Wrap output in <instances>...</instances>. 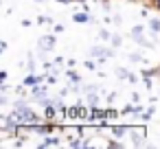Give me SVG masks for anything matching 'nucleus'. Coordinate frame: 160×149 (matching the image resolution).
Masks as SVG:
<instances>
[{
    "mask_svg": "<svg viewBox=\"0 0 160 149\" xmlns=\"http://www.w3.org/2000/svg\"><path fill=\"white\" fill-rule=\"evenodd\" d=\"M105 55H108V51L103 46H92L90 48V57H94V59H105Z\"/></svg>",
    "mask_w": 160,
    "mask_h": 149,
    "instance_id": "423d86ee",
    "label": "nucleus"
},
{
    "mask_svg": "<svg viewBox=\"0 0 160 149\" xmlns=\"http://www.w3.org/2000/svg\"><path fill=\"white\" fill-rule=\"evenodd\" d=\"M62 136L66 138V145H68L70 140H79L83 136V127H79V125H62Z\"/></svg>",
    "mask_w": 160,
    "mask_h": 149,
    "instance_id": "7ed1b4c3",
    "label": "nucleus"
},
{
    "mask_svg": "<svg viewBox=\"0 0 160 149\" xmlns=\"http://www.w3.org/2000/svg\"><path fill=\"white\" fill-rule=\"evenodd\" d=\"M112 134L116 138H123L125 134H129V125H112Z\"/></svg>",
    "mask_w": 160,
    "mask_h": 149,
    "instance_id": "0eeeda50",
    "label": "nucleus"
},
{
    "mask_svg": "<svg viewBox=\"0 0 160 149\" xmlns=\"http://www.w3.org/2000/svg\"><path fill=\"white\" fill-rule=\"evenodd\" d=\"M9 103V99H7V94L2 92V94H0V105H7Z\"/></svg>",
    "mask_w": 160,
    "mask_h": 149,
    "instance_id": "412c9836",
    "label": "nucleus"
},
{
    "mask_svg": "<svg viewBox=\"0 0 160 149\" xmlns=\"http://www.w3.org/2000/svg\"><path fill=\"white\" fill-rule=\"evenodd\" d=\"M53 33H64V27H62V24H55V31H53Z\"/></svg>",
    "mask_w": 160,
    "mask_h": 149,
    "instance_id": "4be33fe9",
    "label": "nucleus"
},
{
    "mask_svg": "<svg viewBox=\"0 0 160 149\" xmlns=\"http://www.w3.org/2000/svg\"><path fill=\"white\" fill-rule=\"evenodd\" d=\"M57 2H62V5H66V2H75V0H57Z\"/></svg>",
    "mask_w": 160,
    "mask_h": 149,
    "instance_id": "393cba45",
    "label": "nucleus"
},
{
    "mask_svg": "<svg viewBox=\"0 0 160 149\" xmlns=\"http://www.w3.org/2000/svg\"><path fill=\"white\" fill-rule=\"evenodd\" d=\"M110 42H112V46H121V42H123V40H121L118 35H112V40H110Z\"/></svg>",
    "mask_w": 160,
    "mask_h": 149,
    "instance_id": "a211bd4d",
    "label": "nucleus"
},
{
    "mask_svg": "<svg viewBox=\"0 0 160 149\" xmlns=\"http://www.w3.org/2000/svg\"><path fill=\"white\" fill-rule=\"evenodd\" d=\"M27 105H29V103H27V101H24V99H22V97H20V99H16V101H13V110H24V107H27Z\"/></svg>",
    "mask_w": 160,
    "mask_h": 149,
    "instance_id": "ddd939ff",
    "label": "nucleus"
},
{
    "mask_svg": "<svg viewBox=\"0 0 160 149\" xmlns=\"http://www.w3.org/2000/svg\"><path fill=\"white\" fill-rule=\"evenodd\" d=\"M44 79H46L44 75H33V72H29V77L24 79V86H29V88H35V86H40Z\"/></svg>",
    "mask_w": 160,
    "mask_h": 149,
    "instance_id": "39448f33",
    "label": "nucleus"
},
{
    "mask_svg": "<svg viewBox=\"0 0 160 149\" xmlns=\"http://www.w3.org/2000/svg\"><path fill=\"white\" fill-rule=\"evenodd\" d=\"M151 5H153V7H156V9L160 11V0H151Z\"/></svg>",
    "mask_w": 160,
    "mask_h": 149,
    "instance_id": "b1692460",
    "label": "nucleus"
},
{
    "mask_svg": "<svg viewBox=\"0 0 160 149\" xmlns=\"http://www.w3.org/2000/svg\"><path fill=\"white\" fill-rule=\"evenodd\" d=\"M86 68H88V70H94V68H97V64H94L92 59H88V62H86Z\"/></svg>",
    "mask_w": 160,
    "mask_h": 149,
    "instance_id": "aec40b11",
    "label": "nucleus"
},
{
    "mask_svg": "<svg viewBox=\"0 0 160 149\" xmlns=\"http://www.w3.org/2000/svg\"><path fill=\"white\" fill-rule=\"evenodd\" d=\"M99 37H101V40H105V42H108V40H112L110 31H105V29H101V31H99Z\"/></svg>",
    "mask_w": 160,
    "mask_h": 149,
    "instance_id": "dca6fc26",
    "label": "nucleus"
},
{
    "mask_svg": "<svg viewBox=\"0 0 160 149\" xmlns=\"http://www.w3.org/2000/svg\"><path fill=\"white\" fill-rule=\"evenodd\" d=\"M147 27H149V33H151V35H158V33H160V18H151V20L147 22Z\"/></svg>",
    "mask_w": 160,
    "mask_h": 149,
    "instance_id": "6e6552de",
    "label": "nucleus"
},
{
    "mask_svg": "<svg viewBox=\"0 0 160 149\" xmlns=\"http://www.w3.org/2000/svg\"><path fill=\"white\" fill-rule=\"evenodd\" d=\"M57 145H62V140H59V138H53V136H44V142H42V147H57Z\"/></svg>",
    "mask_w": 160,
    "mask_h": 149,
    "instance_id": "9b49d317",
    "label": "nucleus"
},
{
    "mask_svg": "<svg viewBox=\"0 0 160 149\" xmlns=\"http://www.w3.org/2000/svg\"><path fill=\"white\" fill-rule=\"evenodd\" d=\"M35 2H38V5H40V2H44V0H35Z\"/></svg>",
    "mask_w": 160,
    "mask_h": 149,
    "instance_id": "bb28decb",
    "label": "nucleus"
},
{
    "mask_svg": "<svg viewBox=\"0 0 160 149\" xmlns=\"http://www.w3.org/2000/svg\"><path fill=\"white\" fill-rule=\"evenodd\" d=\"M145 136H147V127L145 125H129V138H132L134 147L149 145V142H145Z\"/></svg>",
    "mask_w": 160,
    "mask_h": 149,
    "instance_id": "f257e3e1",
    "label": "nucleus"
},
{
    "mask_svg": "<svg viewBox=\"0 0 160 149\" xmlns=\"http://www.w3.org/2000/svg\"><path fill=\"white\" fill-rule=\"evenodd\" d=\"M68 79H72V81H77V83H81L79 75H77V72H72V70H68Z\"/></svg>",
    "mask_w": 160,
    "mask_h": 149,
    "instance_id": "f3484780",
    "label": "nucleus"
},
{
    "mask_svg": "<svg viewBox=\"0 0 160 149\" xmlns=\"http://www.w3.org/2000/svg\"><path fill=\"white\" fill-rule=\"evenodd\" d=\"M31 97H33L35 101H42V99H46V90H44V88H40V86H35V88H33V92H31Z\"/></svg>",
    "mask_w": 160,
    "mask_h": 149,
    "instance_id": "9d476101",
    "label": "nucleus"
},
{
    "mask_svg": "<svg viewBox=\"0 0 160 149\" xmlns=\"http://www.w3.org/2000/svg\"><path fill=\"white\" fill-rule=\"evenodd\" d=\"M88 105H90V107H99V97H97V92H88Z\"/></svg>",
    "mask_w": 160,
    "mask_h": 149,
    "instance_id": "f8f14e48",
    "label": "nucleus"
},
{
    "mask_svg": "<svg viewBox=\"0 0 160 149\" xmlns=\"http://www.w3.org/2000/svg\"><path fill=\"white\" fill-rule=\"evenodd\" d=\"M75 2H86V5H88V0H75Z\"/></svg>",
    "mask_w": 160,
    "mask_h": 149,
    "instance_id": "a878e982",
    "label": "nucleus"
},
{
    "mask_svg": "<svg viewBox=\"0 0 160 149\" xmlns=\"http://www.w3.org/2000/svg\"><path fill=\"white\" fill-rule=\"evenodd\" d=\"M129 59H132V62H145V59H142V55H138V53L129 55Z\"/></svg>",
    "mask_w": 160,
    "mask_h": 149,
    "instance_id": "6ab92c4d",
    "label": "nucleus"
},
{
    "mask_svg": "<svg viewBox=\"0 0 160 149\" xmlns=\"http://www.w3.org/2000/svg\"><path fill=\"white\" fill-rule=\"evenodd\" d=\"M108 147H112V149H123V142H121V140H108Z\"/></svg>",
    "mask_w": 160,
    "mask_h": 149,
    "instance_id": "2eb2a0df",
    "label": "nucleus"
},
{
    "mask_svg": "<svg viewBox=\"0 0 160 149\" xmlns=\"http://www.w3.org/2000/svg\"><path fill=\"white\" fill-rule=\"evenodd\" d=\"M116 77H118V79H129V72H127L125 68H116Z\"/></svg>",
    "mask_w": 160,
    "mask_h": 149,
    "instance_id": "4468645a",
    "label": "nucleus"
},
{
    "mask_svg": "<svg viewBox=\"0 0 160 149\" xmlns=\"http://www.w3.org/2000/svg\"><path fill=\"white\" fill-rule=\"evenodd\" d=\"M38 48L40 51H53L55 48V35H42L40 37V42H38Z\"/></svg>",
    "mask_w": 160,
    "mask_h": 149,
    "instance_id": "20e7f679",
    "label": "nucleus"
},
{
    "mask_svg": "<svg viewBox=\"0 0 160 149\" xmlns=\"http://www.w3.org/2000/svg\"><path fill=\"white\" fill-rule=\"evenodd\" d=\"M72 20H75V22H79V24L94 22V18H92V16H88V13H75V16H72Z\"/></svg>",
    "mask_w": 160,
    "mask_h": 149,
    "instance_id": "1a4fd4ad",
    "label": "nucleus"
},
{
    "mask_svg": "<svg viewBox=\"0 0 160 149\" xmlns=\"http://www.w3.org/2000/svg\"><path fill=\"white\" fill-rule=\"evenodd\" d=\"M108 118H116V112L114 110H108Z\"/></svg>",
    "mask_w": 160,
    "mask_h": 149,
    "instance_id": "5701e85b",
    "label": "nucleus"
},
{
    "mask_svg": "<svg viewBox=\"0 0 160 149\" xmlns=\"http://www.w3.org/2000/svg\"><path fill=\"white\" fill-rule=\"evenodd\" d=\"M142 31H145V29H142V24H136V27L129 31V37H132L136 44H140L142 48H153V42H149V40L142 35Z\"/></svg>",
    "mask_w": 160,
    "mask_h": 149,
    "instance_id": "f03ea898",
    "label": "nucleus"
}]
</instances>
